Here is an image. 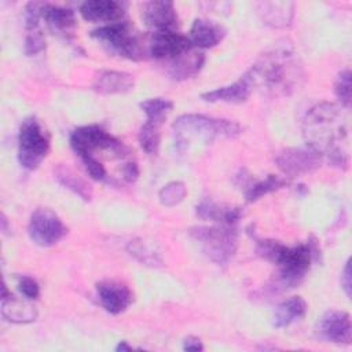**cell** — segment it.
Returning a JSON list of instances; mask_svg holds the SVG:
<instances>
[{
  "label": "cell",
  "mask_w": 352,
  "mask_h": 352,
  "mask_svg": "<svg viewBox=\"0 0 352 352\" xmlns=\"http://www.w3.org/2000/svg\"><path fill=\"white\" fill-rule=\"evenodd\" d=\"M345 110L341 104L322 102L309 109L302 120L307 147L329 165L341 169L349 165V126Z\"/></svg>",
  "instance_id": "cell-1"
},
{
  "label": "cell",
  "mask_w": 352,
  "mask_h": 352,
  "mask_svg": "<svg viewBox=\"0 0 352 352\" xmlns=\"http://www.w3.org/2000/svg\"><path fill=\"white\" fill-rule=\"evenodd\" d=\"M246 74L254 88H263L274 95H290L304 80L302 65L286 40L264 51Z\"/></svg>",
  "instance_id": "cell-2"
},
{
  "label": "cell",
  "mask_w": 352,
  "mask_h": 352,
  "mask_svg": "<svg viewBox=\"0 0 352 352\" xmlns=\"http://www.w3.org/2000/svg\"><path fill=\"white\" fill-rule=\"evenodd\" d=\"M175 146L179 151H186L192 143H212L216 139H235L242 128L238 122L224 118H214L204 114H182L173 125Z\"/></svg>",
  "instance_id": "cell-3"
},
{
  "label": "cell",
  "mask_w": 352,
  "mask_h": 352,
  "mask_svg": "<svg viewBox=\"0 0 352 352\" xmlns=\"http://www.w3.org/2000/svg\"><path fill=\"white\" fill-rule=\"evenodd\" d=\"M318 256L316 245L312 242L286 246L279 243L271 263L278 265L276 283L282 287L297 286L308 272L311 263Z\"/></svg>",
  "instance_id": "cell-4"
},
{
  "label": "cell",
  "mask_w": 352,
  "mask_h": 352,
  "mask_svg": "<svg viewBox=\"0 0 352 352\" xmlns=\"http://www.w3.org/2000/svg\"><path fill=\"white\" fill-rule=\"evenodd\" d=\"M190 235L198 241L204 254L217 265H226L238 248V235L231 226L194 227Z\"/></svg>",
  "instance_id": "cell-5"
},
{
  "label": "cell",
  "mask_w": 352,
  "mask_h": 352,
  "mask_svg": "<svg viewBox=\"0 0 352 352\" xmlns=\"http://www.w3.org/2000/svg\"><path fill=\"white\" fill-rule=\"evenodd\" d=\"M91 36L104 48L118 56L131 60H139L144 58V48L142 41L128 22L120 21L100 26L92 30Z\"/></svg>",
  "instance_id": "cell-6"
},
{
  "label": "cell",
  "mask_w": 352,
  "mask_h": 352,
  "mask_svg": "<svg viewBox=\"0 0 352 352\" xmlns=\"http://www.w3.org/2000/svg\"><path fill=\"white\" fill-rule=\"evenodd\" d=\"M50 151V138L40 121L28 117L22 121L18 133V161L28 170L36 169Z\"/></svg>",
  "instance_id": "cell-7"
},
{
  "label": "cell",
  "mask_w": 352,
  "mask_h": 352,
  "mask_svg": "<svg viewBox=\"0 0 352 352\" xmlns=\"http://www.w3.org/2000/svg\"><path fill=\"white\" fill-rule=\"evenodd\" d=\"M70 146L80 158L95 155V153H109L121 158L128 151L118 139L98 125H84L74 129L70 135Z\"/></svg>",
  "instance_id": "cell-8"
},
{
  "label": "cell",
  "mask_w": 352,
  "mask_h": 352,
  "mask_svg": "<svg viewBox=\"0 0 352 352\" xmlns=\"http://www.w3.org/2000/svg\"><path fill=\"white\" fill-rule=\"evenodd\" d=\"M67 232L60 217L48 208L36 209L29 220L28 234L30 239L43 248L58 243Z\"/></svg>",
  "instance_id": "cell-9"
},
{
  "label": "cell",
  "mask_w": 352,
  "mask_h": 352,
  "mask_svg": "<svg viewBox=\"0 0 352 352\" xmlns=\"http://www.w3.org/2000/svg\"><path fill=\"white\" fill-rule=\"evenodd\" d=\"M275 162L278 168L287 176H301L314 172L323 162L322 157L307 148H285L282 150Z\"/></svg>",
  "instance_id": "cell-10"
},
{
  "label": "cell",
  "mask_w": 352,
  "mask_h": 352,
  "mask_svg": "<svg viewBox=\"0 0 352 352\" xmlns=\"http://www.w3.org/2000/svg\"><path fill=\"white\" fill-rule=\"evenodd\" d=\"M194 47L188 37L175 32V30H164L154 32L148 41V54L158 60H170Z\"/></svg>",
  "instance_id": "cell-11"
},
{
  "label": "cell",
  "mask_w": 352,
  "mask_h": 352,
  "mask_svg": "<svg viewBox=\"0 0 352 352\" xmlns=\"http://www.w3.org/2000/svg\"><path fill=\"white\" fill-rule=\"evenodd\" d=\"M318 333L322 338L336 344H351L352 323L349 314L331 309L323 314L318 323Z\"/></svg>",
  "instance_id": "cell-12"
},
{
  "label": "cell",
  "mask_w": 352,
  "mask_h": 352,
  "mask_svg": "<svg viewBox=\"0 0 352 352\" xmlns=\"http://www.w3.org/2000/svg\"><path fill=\"white\" fill-rule=\"evenodd\" d=\"M98 298L109 314L118 315L132 302V293L128 286L117 280H103L96 285Z\"/></svg>",
  "instance_id": "cell-13"
},
{
  "label": "cell",
  "mask_w": 352,
  "mask_h": 352,
  "mask_svg": "<svg viewBox=\"0 0 352 352\" xmlns=\"http://www.w3.org/2000/svg\"><path fill=\"white\" fill-rule=\"evenodd\" d=\"M142 16L144 23L155 32L175 30L179 23L173 3L165 0H154L146 3Z\"/></svg>",
  "instance_id": "cell-14"
},
{
  "label": "cell",
  "mask_w": 352,
  "mask_h": 352,
  "mask_svg": "<svg viewBox=\"0 0 352 352\" xmlns=\"http://www.w3.org/2000/svg\"><path fill=\"white\" fill-rule=\"evenodd\" d=\"M133 76L118 70H99L92 80V89L100 95L126 94L133 89Z\"/></svg>",
  "instance_id": "cell-15"
},
{
  "label": "cell",
  "mask_w": 352,
  "mask_h": 352,
  "mask_svg": "<svg viewBox=\"0 0 352 352\" xmlns=\"http://www.w3.org/2000/svg\"><path fill=\"white\" fill-rule=\"evenodd\" d=\"M80 15L88 22H120L124 16V7L114 0H87L78 8Z\"/></svg>",
  "instance_id": "cell-16"
},
{
  "label": "cell",
  "mask_w": 352,
  "mask_h": 352,
  "mask_svg": "<svg viewBox=\"0 0 352 352\" xmlns=\"http://www.w3.org/2000/svg\"><path fill=\"white\" fill-rule=\"evenodd\" d=\"M253 89H254V87H253L249 76L245 72L243 76H241L235 82L226 85V87L216 88L213 91L204 92L201 95V98L205 102H210V103H217V102L242 103V102L248 100V98L250 96Z\"/></svg>",
  "instance_id": "cell-17"
},
{
  "label": "cell",
  "mask_w": 352,
  "mask_h": 352,
  "mask_svg": "<svg viewBox=\"0 0 352 352\" xmlns=\"http://www.w3.org/2000/svg\"><path fill=\"white\" fill-rule=\"evenodd\" d=\"M205 63V55L198 48L191 47L176 58L168 60V74L173 80H187L199 73Z\"/></svg>",
  "instance_id": "cell-18"
},
{
  "label": "cell",
  "mask_w": 352,
  "mask_h": 352,
  "mask_svg": "<svg viewBox=\"0 0 352 352\" xmlns=\"http://www.w3.org/2000/svg\"><path fill=\"white\" fill-rule=\"evenodd\" d=\"M1 316L12 323H30L36 320L37 311L28 301H22L12 296L7 290V285L3 283L1 293Z\"/></svg>",
  "instance_id": "cell-19"
},
{
  "label": "cell",
  "mask_w": 352,
  "mask_h": 352,
  "mask_svg": "<svg viewBox=\"0 0 352 352\" xmlns=\"http://www.w3.org/2000/svg\"><path fill=\"white\" fill-rule=\"evenodd\" d=\"M256 7L261 21L271 28L290 26L294 16V4L290 1H260Z\"/></svg>",
  "instance_id": "cell-20"
},
{
  "label": "cell",
  "mask_w": 352,
  "mask_h": 352,
  "mask_svg": "<svg viewBox=\"0 0 352 352\" xmlns=\"http://www.w3.org/2000/svg\"><path fill=\"white\" fill-rule=\"evenodd\" d=\"M226 36V30L219 23L206 19H195L190 29V41L195 48H212L217 45L223 37Z\"/></svg>",
  "instance_id": "cell-21"
},
{
  "label": "cell",
  "mask_w": 352,
  "mask_h": 352,
  "mask_svg": "<svg viewBox=\"0 0 352 352\" xmlns=\"http://www.w3.org/2000/svg\"><path fill=\"white\" fill-rule=\"evenodd\" d=\"M43 19L47 26L58 34H70L76 28V15L70 8L43 3Z\"/></svg>",
  "instance_id": "cell-22"
},
{
  "label": "cell",
  "mask_w": 352,
  "mask_h": 352,
  "mask_svg": "<svg viewBox=\"0 0 352 352\" xmlns=\"http://www.w3.org/2000/svg\"><path fill=\"white\" fill-rule=\"evenodd\" d=\"M195 213L198 217H201L204 220L221 223L224 226H232L241 217L239 208L219 205L217 202H213L210 199L201 201L195 208Z\"/></svg>",
  "instance_id": "cell-23"
},
{
  "label": "cell",
  "mask_w": 352,
  "mask_h": 352,
  "mask_svg": "<svg viewBox=\"0 0 352 352\" xmlns=\"http://www.w3.org/2000/svg\"><path fill=\"white\" fill-rule=\"evenodd\" d=\"M54 176L60 186L70 190L73 194L78 195L81 199L91 201L92 198L91 186L81 176H78L70 166L65 164H58L54 168Z\"/></svg>",
  "instance_id": "cell-24"
},
{
  "label": "cell",
  "mask_w": 352,
  "mask_h": 352,
  "mask_svg": "<svg viewBox=\"0 0 352 352\" xmlns=\"http://www.w3.org/2000/svg\"><path fill=\"white\" fill-rule=\"evenodd\" d=\"M307 312V302L300 296H293L285 301H282L274 312L272 324L278 329L286 327L294 320L302 318Z\"/></svg>",
  "instance_id": "cell-25"
},
{
  "label": "cell",
  "mask_w": 352,
  "mask_h": 352,
  "mask_svg": "<svg viewBox=\"0 0 352 352\" xmlns=\"http://www.w3.org/2000/svg\"><path fill=\"white\" fill-rule=\"evenodd\" d=\"M126 250L132 257H135L139 263L144 265L161 267L164 263L160 252L151 243H148L142 238H136L128 242Z\"/></svg>",
  "instance_id": "cell-26"
},
{
  "label": "cell",
  "mask_w": 352,
  "mask_h": 352,
  "mask_svg": "<svg viewBox=\"0 0 352 352\" xmlns=\"http://www.w3.org/2000/svg\"><path fill=\"white\" fill-rule=\"evenodd\" d=\"M140 109L144 111L147 121L161 125L173 109V103L166 98H150L140 103Z\"/></svg>",
  "instance_id": "cell-27"
},
{
  "label": "cell",
  "mask_w": 352,
  "mask_h": 352,
  "mask_svg": "<svg viewBox=\"0 0 352 352\" xmlns=\"http://www.w3.org/2000/svg\"><path fill=\"white\" fill-rule=\"evenodd\" d=\"M287 184V180L275 175H268L264 180L257 182L254 184H252L250 187H248L245 197L248 202H254L257 199H260L263 195L270 194L272 191H276L282 187H285Z\"/></svg>",
  "instance_id": "cell-28"
},
{
  "label": "cell",
  "mask_w": 352,
  "mask_h": 352,
  "mask_svg": "<svg viewBox=\"0 0 352 352\" xmlns=\"http://www.w3.org/2000/svg\"><path fill=\"white\" fill-rule=\"evenodd\" d=\"M140 147L150 155L157 154L160 148V140H161V133H160V124L147 121L140 126L139 135H138Z\"/></svg>",
  "instance_id": "cell-29"
},
{
  "label": "cell",
  "mask_w": 352,
  "mask_h": 352,
  "mask_svg": "<svg viewBox=\"0 0 352 352\" xmlns=\"http://www.w3.org/2000/svg\"><path fill=\"white\" fill-rule=\"evenodd\" d=\"M351 70L344 69L338 73L336 81H334V94L340 100V104L344 109H349L352 103V84H351Z\"/></svg>",
  "instance_id": "cell-30"
},
{
  "label": "cell",
  "mask_w": 352,
  "mask_h": 352,
  "mask_svg": "<svg viewBox=\"0 0 352 352\" xmlns=\"http://www.w3.org/2000/svg\"><path fill=\"white\" fill-rule=\"evenodd\" d=\"M187 194V188L183 182H170L160 190V202L165 206H175L180 204Z\"/></svg>",
  "instance_id": "cell-31"
},
{
  "label": "cell",
  "mask_w": 352,
  "mask_h": 352,
  "mask_svg": "<svg viewBox=\"0 0 352 352\" xmlns=\"http://www.w3.org/2000/svg\"><path fill=\"white\" fill-rule=\"evenodd\" d=\"M26 36H25V44L23 51L28 56L36 55L41 52L45 48V37L40 26L34 28H26Z\"/></svg>",
  "instance_id": "cell-32"
},
{
  "label": "cell",
  "mask_w": 352,
  "mask_h": 352,
  "mask_svg": "<svg viewBox=\"0 0 352 352\" xmlns=\"http://www.w3.org/2000/svg\"><path fill=\"white\" fill-rule=\"evenodd\" d=\"M81 161L88 172V175L94 179V180H98V182H102V180H106L107 179V170L104 168V165L95 157H91V155H85V157H81Z\"/></svg>",
  "instance_id": "cell-33"
},
{
  "label": "cell",
  "mask_w": 352,
  "mask_h": 352,
  "mask_svg": "<svg viewBox=\"0 0 352 352\" xmlns=\"http://www.w3.org/2000/svg\"><path fill=\"white\" fill-rule=\"evenodd\" d=\"M18 289L28 300H36L40 296V286L32 276L22 275L18 278Z\"/></svg>",
  "instance_id": "cell-34"
},
{
  "label": "cell",
  "mask_w": 352,
  "mask_h": 352,
  "mask_svg": "<svg viewBox=\"0 0 352 352\" xmlns=\"http://www.w3.org/2000/svg\"><path fill=\"white\" fill-rule=\"evenodd\" d=\"M121 175H122V179L128 183H133L138 176H139V168L136 165V162L133 161H125L122 164V168H121Z\"/></svg>",
  "instance_id": "cell-35"
},
{
  "label": "cell",
  "mask_w": 352,
  "mask_h": 352,
  "mask_svg": "<svg viewBox=\"0 0 352 352\" xmlns=\"http://www.w3.org/2000/svg\"><path fill=\"white\" fill-rule=\"evenodd\" d=\"M351 260H348L341 271V286L346 294V297H351L352 293V279H351Z\"/></svg>",
  "instance_id": "cell-36"
},
{
  "label": "cell",
  "mask_w": 352,
  "mask_h": 352,
  "mask_svg": "<svg viewBox=\"0 0 352 352\" xmlns=\"http://www.w3.org/2000/svg\"><path fill=\"white\" fill-rule=\"evenodd\" d=\"M183 349L190 351V352H198V351L204 349V345L198 337L188 336L183 340Z\"/></svg>",
  "instance_id": "cell-37"
},
{
  "label": "cell",
  "mask_w": 352,
  "mask_h": 352,
  "mask_svg": "<svg viewBox=\"0 0 352 352\" xmlns=\"http://www.w3.org/2000/svg\"><path fill=\"white\" fill-rule=\"evenodd\" d=\"M129 349H132V346L128 345L126 341H120L118 345L116 346V351H129Z\"/></svg>",
  "instance_id": "cell-38"
}]
</instances>
